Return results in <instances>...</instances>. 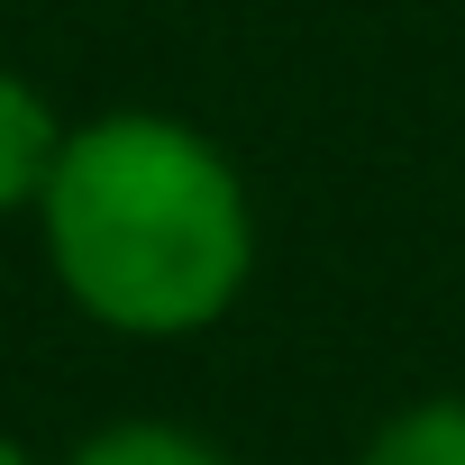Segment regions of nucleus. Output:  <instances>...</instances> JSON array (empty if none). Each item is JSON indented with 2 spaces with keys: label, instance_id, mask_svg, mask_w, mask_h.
Masks as SVG:
<instances>
[{
  "label": "nucleus",
  "instance_id": "1",
  "mask_svg": "<svg viewBox=\"0 0 465 465\" xmlns=\"http://www.w3.org/2000/svg\"><path fill=\"white\" fill-rule=\"evenodd\" d=\"M55 292L110 338H201L256 274V201L219 137L164 110H101L37 201Z\"/></svg>",
  "mask_w": 465,
  "mask_h": 465
},
{
  "label": "nucleus",
  "instance_id": "2",
  "mask_svg": "<svg viewBox=\"0 0 465 465\" xmlns=\"http://www.w3.org/2000/svg\"><path fill=\"white\" fill-rule=\"evenodd\" d=\"M64 137H74V128L55 119V101H46L28 74L0 64V219H19V210H37V201H46Z\"/></svg>",
  "mask_w": 465,
  "mask_h": 465
},
{
  "label": "nucleus",
  "instance_id": "3",
  "mask_svg": "<svg viewBox=\"0 0 465 465\" xmlns=\"http://www.w3.org/2000/svg\"><path fill=\"white\" fill-rule=\"evenodd\" d=\"M64 465H238V456L210 447V438L183 429V420H110V429H92Z\"/></svg>",
  "mask_w": 465,
  "mask_h": 465
},
{
  "label": "nucleus",
  "instance_id": "4",
  "mask_svg": "<svg viewBox=\"0 0 465 465\" xmlns=\"http://www.w3.org/2000/svg\"><path fill=\"white\" fill-rule=\"evenodd\" d=\"M356 465H465V401H456V392H438V401L392 411V420L365 438V456H356Z\"/></svg>",
  "mask_w": 465,
  "mask_h": 465
},
{
  "label": "nucleus",
  "instance_id": "5",
  "mask_svg": "<svg viewBox=\"0 0 465 465\" xmlns=\"http://www.w3.org/2000/svg\"><path fill=\"white\" fill-rule=\"evenodd\" d=\"M0 465H37V456H28V447H19L10 429H0Z\"/></svg>",
  "mask_w": 465,
  "mask_h": 465
}]
</instances>
